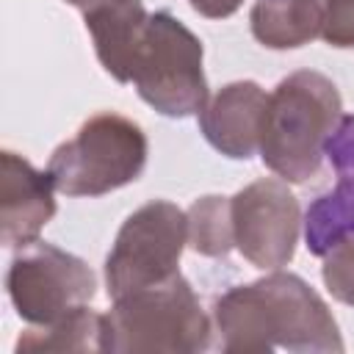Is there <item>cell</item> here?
Returning a JSON list of instances; mask_svg holds the SVG:
<instances>
[{
    "instance_id": "1",
    "label": "cell",
    "mask_w": 354,
    "mask_h": 354,
    "mask_svg": "<svg viewBox=\"0 0 354 354\" xmlns=\"http://www.w3.org/2000/svg\"><path fill=\"white\" fill-rule=\"evenodd\" d=\"M213 321L230 354H340L346 348L326 301L301 277L279 268L221 293Z\"/></svg>"
},
{
    "instance_id": "2",
    "label": "cell",
    "mask_w": 354,
    "mask_h": 354,
    "mask_svg": "<svg viewBox=\"0 0 354 354\" xmlns=\"http://www.w3.org/2000/svg\"><path fill=\"white\" fill-rule=\"evenodd\" d=\"M343 113L337 86L313 69H299L268 94L260 136L263 163L285 183H307L324 158V144Z\"/></svg>"
},
{
    "instance_id": "3",
    "label": "cell",
    "mask_w": 354,
    "mask_h": 354,
    "mask_svg": "<svg viewBox=\"0 0 354 354\" xmlns=\"http://www.w3.org/2000/svg\"><path fill=\"white\" fill-rule=\"evenodd\" d=\"M207 346L210 318L180 271L113 299L102 315V351L111 354H196Z\"/></svg>"
},
{
    "instance_id": "4",
    "label": "cell",
    "mask_w": 354,
    "mask_h": 354,
    "mask_svg": "<svg viewBox=\"0 0 354 354\" xmlns=\"http://www.w3.org/2000/svg\"><path fill=\"white\" fill-rule=\"evenodd\" d=\"M147 136L122 113L86 119L75 138L53 149L47 174L66 196H102L133 180L147 166Z\"/></svg>"
},
{
    "instance_id": "5",
    "label": "cell",
    "mask_w": 354,
    "mask_h": 354,
    "mask_svg": "<svg viewBox=\"0 0 354 354\" xmlns=\"http://www.w3.org/2000/svg\"><path fill=\"white\" fill-rule=\"evenodd\" d=\"M136 91L163 116H191L210 100L202 69V41L169 11L149 14L133 61Z\"/></svg>"
},
{
    "instance_id": "6",
    "label": "cell",
    "mask_w": 354,
    "mask_h": 354,
    "mask_svg": "<svg viewBox=\"0 0 354 354\" xmlns=\"http://www.w3.org/2000/svg\"><path fill=\"white\" fill-rule=\"evenodd\" d=\"M185 243L188 216L174 202L152 199L133 210L105 257L108 296L119 299L174 277Z\"/></svg>"
},
{
    "instance_id": "7",
    "label": "cell",
    "mask_w": 354,
    "mask_h": 354,
    "mask_svg": "<svg viewBox=\"0 0 354 354\" xmlns=\"http://www.w3.org/2000/svg\"><path fill=\"white\" fill-rule=\"evenodd\" d=\"M6 288L17 315L30 326H44L88 304L97 293V277L80 257L53 243L33 241L11 260Z\"/></svg>"
},
{
    "instance_id": "8",
    "label": "cell",
    "mask_w": 354,
    "mask_h": 354,
    "mask_svg": "<svg viewBox=\"0 0 354 354\" xmlns=\"http://www.w3.org/2000/svg\"><path fill=\"white\" fill-rule=\"evenodd\" d=\"M235 249L257 268L277 271L296 254L301 232L299 199L279 177H263L241 188L232 199Z\"/></svg>"
},
{
    "instance_id": "9",
    "label": "cell",
    "mask_w": 354,
    "mask_h": 354,
    "mask_svg": "<svg viewBox=\"0 0 354 354\" xmlns=\"http://www.w3.org/2000/svg\"><path fill=\"white\" fill-rule=\"evenodd\" d=\"M53 177L39 171L22 155L6 149L0 155V238L8 249L39 241L41 227L55 216Z\"/></svg>"
},
{
    "instance_id": "10",
    "label": "cell",
    "mask_w": 354,
    "mask_h": 354,
    "mask_svg": "<svg viewBox=\"0 0 354 354\" xmlns=\"http://www.w3.org/2000/svg\"><path fill=\"white\" fill-rule=\"evenodd\" d=\"M266 105L268 94L254 80L227 83L199 111V130L221 155L246 160L260 152Z\"/></svg>"
},
{
    "instance_id": "11",
    "label": "cell",
    "mask_w": 354,
    "mask_h": 354,
    "mask_svg": "<svg viewBox=\"0 0 354 354\" xmlns=\"http://www.w3.org/2000/svg\"><path fill=\"white\" fill-rule=\"evenodd\" d=\"M83 22L105 72L119 83H130L133 61L149 22L144 3L141 0H94L83 8Z\"/></svg>"
},
{
    "instance_id": "12",
    "label": "cell",
    "mask_w": 354,
    "mask_h": 354,
    "mask_svg": "<svg viewBox=\"0 0 354 354\" xmlns=\"http://www.w3.org/2000/svg\"><path fill=\"white\" fill-rule=\"evenodd\" d=\"M249 22L263 47L296 50L321 36L324 0H257Z\"/></svg>"
},
{
    "instance_id": "13",
    "label": "cell",
    "mask_w": 354,
    "mask_h": 354,
    "mask_svg": "<svg viewBox=\"0 0 354 354\" xmlns=\"http://www.w3.org/2000/svg\"><path fill=\"white\" fill-rule=\"evenodd\" d=\"M346 238H354V174H340L337 185L310 202L304 213V241L313 254L324 257Z\"/></svg>"
},
{
    "instance_id": "14",
    "label": "cell",
    "mask_w": 354,
    "mask_h": 354,
    "mask_svg": "<svg viewBox=\"0 0 354 354\" xmlns=\"http://www.w3.org/2000/svg\"><path fill=\"white\" fill-rule=\"evenodd\" d=\"M17 351H102V315L88 304L19 335Z\"/></svg>"
},
{
    "instance_id": "15",
    "label": "cell",
    "mask_w": 354,
    "mask_h": 354,
    "mask_svg": "<svg viewBox=\"0 0 354 354\" xmlns=\"http://www.w3.org/2000/svg\"><path fill=\"white\" fill-rule=\"evenodd\" d=\"M188 246L205 257H224L235 246L232 202L227 196H199L188 207Z\"/></svg>"
},
{
    "instance_id": "16",
    "label": "cell",
    "mask_w": 354,
    "mask_h": 354,
    "mask_svg": "<svg viewBox=\"0 0 354 354\" xmlns=\"http://www.w3.org/2000/svg\"><path fill=\"white\" fill-rule=\"evenodd\" d=\"M321 279L337 301L354 307V238L340 241L324 254Z\"/></svg>"
},
{
    "instance_id": "17",
    "label": "cell",
    "mask_w": 354,
    "mask_h": 354,
    "mask_svg": "<svg viewBox=\"0 0 354 354\" xmlns=\"http://www.w3.org/2000/svg\"><path fill=\"white\" fill-rule=\"evenodd\" d=\"M321 39L329 47H354V0H324Z\"/></svg>"
},
{
    "instance_id": "18",
    "label": "cell",
    "mask_w": 354,
    "mask_h": 354,
    "mask_svg": "<svg viewBox=\"0 0 354 354\" xmlns=\"http://www.w3.org/2000/svg\"><path fill=\"white\" fill-rule=\"evenodd\" d=\"M324 155L335 166L337 174H354V116L340 113L335 130L324 144Z\"/></svg>"
},
{
    "instance_id": "19",
    "label": "cell",
    "mask_w": 354,
    "mask_h": 354,
    "mask_svg": "<svg viewBox=\"0 0 354 354\" xmlns=\"http://www.w3.org/2000/svg\"><path fill=\"white\" fill-rule=\"evenodd\" d=\"M191 8L207 19H224V17H232L243 0H188Z\"/></svg>"
},
{
    "instance_id": "20",
    "label": "cell",
    "mask_w": 354,
    "mask_h": 354,
    "mask_svg": "<svg viewBox=\"0 0 354 354\" xmlns=\"http://www.w3.org/2000/svg\"><path fill=\"white\" fill-rule=\"evenodd\" d=\"M66 3H69V6H75V8H80V11H83V8H86V6H88V3H94V0H66Z\"/></svg>"
}]
</instances>
